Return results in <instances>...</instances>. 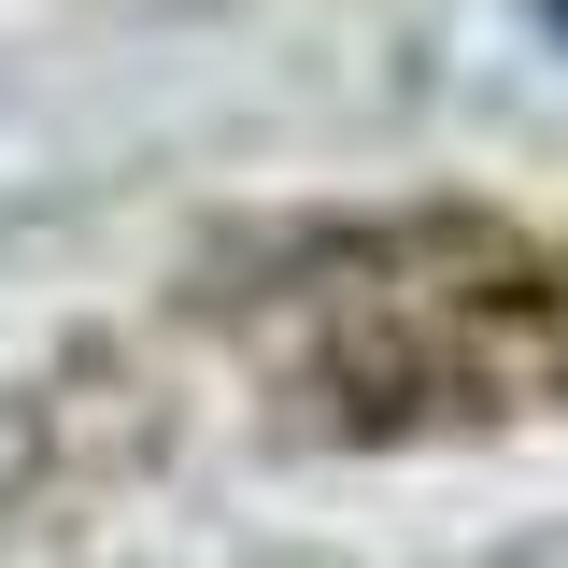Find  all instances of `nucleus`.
I'll use <instances>...</instances> for the list:
<instances>
[{
	"mask_svg": "<svg viewBox=\"0 0 568 568\" xmlns=\"http://www.w3.org/2000/svg\"><path fill=\"white\" fill-rule=\"evenodd\" d=\"M540 14H555V29H568V0H540Z\"/></svg>",
	"mask_w": 568,
	"mask_h": 568,
	"instance_id": "nucleus-1",
	"label": "nucleus"
}]
</instances>
